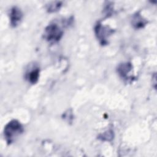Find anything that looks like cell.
<instances>
[{
	"mask_svg": "<svg viewBox=\"0 0 157 157\" xmlns=\"http://www.w3.org/2000/svg\"><path fill=\"white\" fill-rule=\"evenodd\" d=\"M23 127L21 123L17 120L10 121L4 127V136L6 142L11 144L15 139L23 133Z\"/></svg>",
	"mask_w": 157,
	"mask_h": 157,
	"instance_id": "1",
	"label": "cell"
},
{
	"mask_svg": "<svg viewBox=\"0 0 157 157\" xmlns=\"http://www.w3.org/2000/svg\"><path fill=\"white\" fill-rule=\"evenodd\" d=\"M63 35V31L56 23L49 24L44 29L43 37L44 39L50 43L59 41Z\"/></svg>",
	"mask_w": 157,
	"mask_h": 157,
	"instance_id": "2",
	"label": "cell"
},
{
	"mask_svg": "<svg viewBox=\"0 0 157 157\" xmlns=\"http://www.w3.org/2000/svg\"><path fill=\"white\" fill-rule=\"evenodd\" d=\"M95 35L102 45L108 44L109 37L113 33V30L107 26H103L100 22H98L94 27Z\"/></svg>",
	"mask_w": 157,
	"mask_h": 157,
	"instance_id": "3",
	"label": "cell"
},
{
	"mask_svg": "<svg viewBox=\"0 0 157 157\" xmlns=\"http://www.w3.org/2000/svg\"><path fill=\"white\" fill-rule=\"evenodd\" d=\"M23 17V13L21 10L17 7H13L10 9L9 18L10 23L12 27L17 26L21 22Z\"/></svg>",
	"mask_w": 157,
	"mask_h": 157,
	"instance_id": "4",
	"label": "cell"
},
{
	"mask_svg": "<svg viewBox=\"0 0 157 157\" xmlns=\"http://www.w3.org/2000/svg\"><path fill=\"white\" fill-rule=\"evenodd\" d=\"M132 68V66L131 63H123L118 65L117 67V72L122 78H124L125 80H129L130 78L128 74L131 72Z\"/></svg>",
	"mask_w": 157,
	"mask_h": 157,
	"instance_id": "5",
	"label": "cell"
},
{
	"mask_svg": "<svg viewBox=\"0 0 157 157\" xmlns=\"http://www.w3.org/2000/svg\"><path fill=\"white\" fill-rule=\"evenodd\" d=\"M39 73H40V70H39V67L33 68V70H31L30 71H29L26 73V78L31 83L34 84L39 80Z\"/></svg>",
	"mask_w": 157,
	"mask_h": 157,
	"instance_id": "6",
	"label": "cell"
},
{
	"mask_svg": "<svg viewBox=\"0 0 157 157\" xmlns=\"http://www.w3.org/2000/svg\"><path fill=\"white\" fill-rule=\"evenodd\" d=\"M132 24L135 28L140 29L142 28L147 24V21L139 13H137L132 18Z\"/></svg>",
	"mask_w": 157,
	"mask_h": 157,
	"instance_id": "7",
	"label": "cell"
},
{
	"mask_svg": "<svg viewBox=\"0 0 157 157\" xmlns=\"http://www.w3.org/2000/svg\"><path fill=\"white\" fill-rule=\"evenodd\" d=\"M61 6V2H53L47 6V10L49 12H54L58 10Z\"/></svg>",
	"mask_w": 157,
	"mask_h": 157,
	"instance_id": "8",
	"label": "cell"
}]
</instances>
